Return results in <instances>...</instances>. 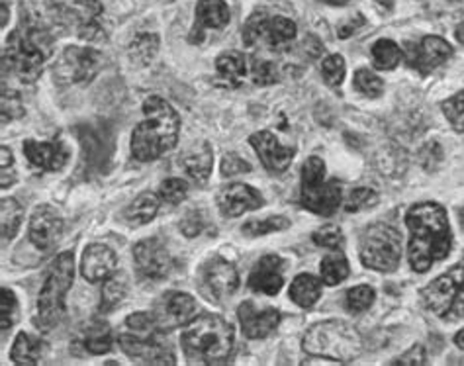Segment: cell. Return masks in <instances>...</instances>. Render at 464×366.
I'll list each match as a JSON object with an SVG mask.
<instances>
[{
    "instance_id": "5b68a950",
    "label": "cell",
    "mask_w": 464,
    "mask_h": 366,
    "mask_svg": "<svg viewBox=\"0 0 464 366\" xmlns=\"http://www.w3.org/2000/svg\"><path fill=\"white\" fill-rule=\"evenodd\" d=\"M302 349L312 357L351 362L362 352V337L347 322L327 320L308 329L302 339Z\"/></svg>"
},
{
    "instance_id": "277c9868",
    "label": "cell",
    "mask_w": 464,
    "mask_h": 366,
    "mask_svg": "<svg viewBox=\"0 0 464 366\" xmlns=\"http://www.w3.org/2000/svg\"><path fill=\"white\" fill-rule=\"evenodd\" d=\"M234 343V327L216 313L194 317L180 335L182 351L192 364H224Z\"/></svg>"
},
{
    "instance_id": "f6af8a7d",
    "label": "cell",
    "mask_w": 464,
    "mask_h": 366,
    "mask_svg": "<svg viewBox=\"0 0 464 366\" xmlns=\"http://www.w3.org/2000/svg\"><path fill=\"white\" fill-rule=\"evenodd\" d=\"M0 312H3V339H6V333L14 327L18 320V302L14 292L8 288H3V300H0Z\"/></svg>"
},
{
    "instance_id": "6f0895ef",
    "label": "cell",
    "mask_w": 464,
    "mask_h": 366,
    "mask_svg": "<svg viewBox=\"0 0 464 366\" xmlns=\"http://www.w3.org/2000/svg\"><path fill=\"white\" fill-rule=\"evenodd\" d=\"M455 345H457L459 349H462V351H464V329H462V332H459V333L455 335Z\"/></svg>"
},
{
    "instance_id": "30bf717a",
    "label": "cell",
    "mask_w": 464,
    "mask_h": 366,
    "mask_svg": "<svg viewBox=\"0 0 464 366\" xmlns=\"http://www.w3.org/2000/svg\"><path fill=\"white\" fill-rule=\"evenodd\" d=\"M104 65V57L92 47L71 45L61 53L53 67V75L59 84H79L92 81Z\"/></svg>"
},
{
    "instance_id": "681fc988",
    "label": "cell",
    "mask_w": 464,
    "mask_h": 366,
    "mask_svg": "<svg viewBox=\"0 0 464 366\" xmlns=\"http://www.w3.org/2000/svg\"><path fill=\"white\" fill-rule=\"evenodd\" d=\"M206 227V216L202 210H192L188 212L185 217H182L180 222V231L185 234L187 237H197L200 236Z\"/></svg>"
},
{
    "instance_id": "f546056e",
    "label": "cell",
    "mask_w": 464,
    "mask_h": 366,
    "mask_svg": "<svg viewBox=\"0 0 464 366\" xmlns=\"http://www.w3.org/2000/svg\"><path fill=\"white\" fill-rule=\"evenodd\" d=\"M44 343L30 333H18L14 345L10 351V359L16 364H38L44 355Z\"/></svg>"
},
{
    "instance_id": "6125c7cd",
    "label": "cell",
    "mask_w": 464,
    "mask_h": 366,
    "mask_svg": "<svg viewBox=\"0 0 464 366\" xmlns=\"http://www.w3.org/2000/svg\"><path fill=\"white\" fill-rule=\"evenodd\" d=\"M165 3H173V0H165Z\"/></svg>"
},
{
    "instance_id": "6da1fadb",
    "label": "cell",
    "mask_w": 464,
    "mask_h": 366,
    "mask_svg": "<svg viewBox=\"0 0 464 366\" xmlns=\"http://www.w3.org/2000/svg\"><path fill=\"white\" fill-rule=\"evenodd\" d=\"M410 229L408 259L415 273H427L430 268L449 257L453 246V234L447 212L437 202L415 204L406 214Z\"/></svg>"
},
{
    "instance_id": "ee69618b",
    "label": "cell",
    "mask_w": 464,
    "mask_h": 366,
    "mask_svg": "<svg viewBox=\"0 0 464 366\" xmlns=\"http://www.w3.org/2000/svg\"><path fill=\"white\" fill-rule=\"evenodd\" d=\"M376 204H378V194L372 188L361 187V188H355L349 194V198L345 202V210L351 212V214L353 212H362V210L374 208Z\"/></svg>"
},
{
    "instance_id": "d6a6232c",
    "label": "cell",
    "mask_w": 464,
    "mask_h": 366,
    "mask_svg": "<svg viewBox=\"0 0 464 366\" xmlns=\"http://www.w3.org/2000/svg\"><path fill=\"white\" fill-rule=\"evenodd\" d=\"M0 217H3V241H10L14 239V236L18 234V229L22 226V217H24V208L22 204L16 198H5L0 202Z\"/></svg>"
},
{
    "instance_id": "91938a15",
    "label": "cell",
    "mask_w": 464,
    "mask_h": 366,
    "mask_svg": "<svg viewBox=\"0 0 464 366\" xmlns=\"http://www.w3.org/2000/svg\"><path fill=\"white\" fill-rule=\"evenodd\" d=\"M378 5H381L384 10H392V6H394V0H376Z\"/></svg>"
},
{
    "instance_id": "cb8c5ba5",
    "label": "cell",
    "mask_w": 464,
    "mask_h": 366,
    "mask_svg": "<svg viewBox=\"0 0 464 366\" xmlns=\"http://www.w3.org/2000/svg\"><path fill=\"white\" fill-rule=\"evenodd\" d=\"M197 20L190 30V43H202L204 30H222L229 24V8L224 0H198Z\"/></svg>"
},
{
    "instance_id": "e575fe53",
    "label": "cell",
    "mask_w": 464,
    "mask_h": 366,
    "mask_svg": "<svg viewBox=\"0 0 464 366\" xmlns=\"http://www.w3.org/2000/svg\"><path fill=\"white\" fill-rule=\"evenodd\" d=\"M320 271H322V280L327 286L341 284L349 276V261L345 259L343 253L327 255L320 265Z\"/></svg>"
},
{
    "instance_id": "d4e9b609",
    "label": "cell",
    "mask_w": 464,
    "mask_h": 366,
    "mask_svg": "<svg viewBox=\"0 0 464 366\" xmlns=\"http://www.w3.org/2000/svg\"><path fill=\"white\" fill-rule=\"evenodd\" d=\"M116 271V253L101 246V243H94L89 246L82 253V263H81V273L89 280V283H101L108 276H112Z\"/></svg>"
},
{
    "instance_id": "7dc6e473",
    "label": "cell",
    "mask_w": 464,
    "mask_h": 366,
    "mask_svg": "<svg viewBox=\"0 0 464 366\" xmlns=\"http://www.w3.org/2000/svg\"><path fill=\"white\" fill-rule=\"evenodd\" d=\"M219 169H222V177L226 178L251 173V165L246 161V159H241L237 153H226Z\"/></svg>"
},
{
    "instance_id": "f35d334b",
    "label": "cell",
    "mask_w": 464,
    "mask_h": 366,
    "mask_svg": "<svg viewBox=\"0 0 464 366\" xmlns=\"http://www.w3.org/2000/svg\"><path fill=\"white\" fill-rule=\"evenodd\" d=\"M374 298H376L374 288L366 286V284H361V286H355V288H351L347 292L345 306H347V310L351 313H362V312H366V310L372 306Z\"/></svg>"
},
{
    "instance_id": "7402d4cb",
    "label": "cell",
    "mask_w": 464,
    "mask_h": 366,
    "mask_svg": "<svg viewBox=\"0 0 464 366\" xmlns=\"http://www.w3.org/2000/svg\"><path fill=\"white\" fill-rule=\"evenodd\" d=\"M237 317L247 339H265L278 327L280 313L275 308H257L251 300L241 302L237 308Z\"/></svg>"
},
{
    "instance_id": "3957f363",
    "label": "cell",
    "mask_w": 464,
    "mask_h": 366,
    "mask_svg": "<svg viewBox=\"0 0 464 366\" xmlns=\"http://www.w3.org/2000/svg\"><path fill=\"white\" fill-rule=\"evenodd\" d=\"M145 120L131 133V153L138 161H155L179 141L180 118L177 110L161 96H150L143 102Z\"/></svg>"
},
{
    "instance_id": "9f6ffc18",
    "label": "cell",
    "mask_w": 464,
    "mask_h": 366,
    "mask_svg": "<svg viewBox=\"0 0 464 366\" xmlns=\"http://www.w3.org/2000/svg\"><path fill=\"white\" fill-rule=\"evenodd\" d=\"M455 38H457V42H459V43H462V45H464V22H460L459 26H457V30H455Z\"/></svg>"
},
{
    "instance_id": "836d02e7",
    "label": "cell",
    "mask_w": 464,
    "mask_h": 366,
    "mask_svg": "<svg viewBox=\"0 0 464 366\" xmlns=\"http://www.w3.org/2000/svg\"><path fill=\"white\" fill-rule=\"evenodd\" d=\"M371 55H372V65L378 71H392L401 61V50L392 40H378L372 45Z\"/></svg>"
},
{
    "instance_id": "7bdbcfd3",
    "label": "cell",
    "mask_w": 464,
    "mask_h": 366,
    "mask_svg": "<svg viewBox=\"0 0 464 366\" xmlns=\"http://www.w3.org/2000/svg\"><path fill=\"white\" fill-rule=\"evenodd\" d=\"M314 243L317 247H324V249H332L337 251L343 247L345 237H343V231L341 227L334 226V224H327L324 227H320L317 231H314Z\"/></svg>"
},
{
    "instance_id": "8992f818",
    "label": "cell",
    "mask_w": 464,
    "mask_h": 366,
    "mask_svg": "<svg viewBox=\"0 0 464 366\" xmlns=\"http://www.w3.org/2000/svg\"><path fill=\"white\" fill-rule=\"evenodd\" d=\"M72 278H75V257H72V253L65 251L53 261L40 292L38 312L34 317V325L40 332L50 333L61 322V317L65 313V296L72 286Z\"/></svg>"
},
{
    "instance_id": "c3c4849f",
    "label": "cell",
    "mask_w": 464,
    "mask_h": 366,
    "mask_svg": "<svg viewBox=\"0 0 464 366\" xmlns=\"http://www.w3.org/2000/svg\"><path fill=\"white\" fill-rule=\"evenodd\" d=\"M20 116H24V104L20 101V96L14 91L8 92V89L5 87L3 89V121L6 124L8 120H16Z\"/></svg>"
},
{
    "instance_id": "8d00e7d4",
    "label": "cell",
    "mask_w": 464,
    "mask_h": 366,
    "mask_svg": "<svg viewBox=\"0 0 464 366\" xmlns=\"http://www.w3.org/2000/svg\"><path fill=\"white\" fill-rule=\"evenodd\" d=\"M290 227V219L285 216H271L266 219H251L246 226L241 227L243 234L247 237H263L266 234H273V231H283Z\"/></svg>"
},
{
    "instance_id": "bcb514c9",
    "label": "cell",
    "mask_w": 464,
    "mask_h": 366,
    "mask_svg": "<svg viewBox=\"0 0 464 366\" xmlns=\"http://www.w3.org/2000/svg\"><path fill=\"white\" fill-rule=\"evenodd\" d=\"M159 194H161V198L167 202V204H180L182 200H187L188 197V187L185 180L180 178H169L165 180L161 188H159Z\"/></svg>"
},
{
    "instance_id": "8fae6325",
    "label": "cell",
    "mask_w": 464,
    "mask_h": 366,
    "mask_svg": "<svg viewBox=\"0 0 464 366\" xmlns=\"http://www.w3.org/2000/svg\"><path fill=\"white\" fill-rule=\"evenodd\" d=\"M296 38V24L285 16H268L266 12H253L243 26V43L253 47L265 40L268 47H283Z\"/></svg>"
},
{
    "instance_id": "11a10c76",
    "label": "cell",
    "mask_w": 464,
    "mask_h": 366,
    "mask_svg": "<svg viewBox=\"0 0 464 366\" xmlns=\"http://www.w3.org/2000/svg\"><path fill=\"white\" fill-rule=\"evenodd\" d=\"M304 47H306L310 57H320L324 52V45L320 40L315 38V35H306V40H304Z\"/></svg>"
},
{
    "instance_id": "4dcf8cb0",
    "label": "cell",
    "mask_w": 464,
    "mask_h": 366,
    "mask_svg": "<svg viewBox=\"0 0 464 366\" xmlns=\"http://www.w3.org/2000/svg\"><path fill=\"white\" fill-rule=\"evenodd\" d=\"M128 276L126 274H112L106 278V283L102 286V298H101V312H112L116 306H120L124 298L128 296Z\"/></svg>"
},
{
    "instance_id": "d6986e66",
    "label": "cell",
    "mask_w": 464,
    "mask_h": 366,
    "mask_svg": "<svg viewBox=\"0 0 464 366\" xmlns=\"http://www.w3.org/2000/svg\"><path fill=\"white\" fill-rule=\"evenodd\" d=\"M218 208L226 217H237L246 212H253L263 208V197L249 185H241V182H234V185H226L218 192Z\"/></svg>"
},
{
    "instance_id": "5bb4252c",
    "label": "cell",
    "mask_w": 464,
    "mask_h": 366,
    "mask_svg": "<svg viewBox=\"0 0 464 366\" xmlns=\"http://www.w3.org/2000/svg\"><path fill=\"white\" fill-rule=\"evenodd\" d=\"M200 288L208 300L222 302L236 294L239 286L237 268L222 257H214L200 268Z\"/></svg>"
},
{
    "instance_id": "60d3db41",
    "label": "cell",
    "mask_w": 464,
    "mask_h": 366,
    "mask_svg": "<svg viewBox=\"0 0 464 366\" xmlns=\"http://www.w3.org/2000/svg\"><path fill=\"white\" fill-rule=\"evenodd\" d=\"M443 114L457 133H464V91L450 96L443 104Z\"/></svg>"
},
{
    "instance_id": "d590c367",
    "label": "cell",
    "mask_w": 464,
    "mask_h": 366,
    "mask_svg": "<svg viewBox=\"0 0 464 366\" xmlns=\"http://www.w3.org/2000/svg\"><path fill=\"white\" fill-rule=\"evenodd\" d=\"M159 50V38L155 34H141L130 45V59L133 63L148 65L150 61L157 55Z\"/></svg>"
},
{
    "instance_id": "680465c9",
    "label": "cell",
    "mask_w": 464,
    "mask_h": 366,
    "mask_svg": "<svg viewBox=\"0 0 464 366\" xmlns=\"http://www.w3.org/2000/svg\"><path fill=\"white\" fill-rule=\"evenodd\" d=\"M320 3H325V5H332V6H345L349 0H320Z\"/></svg>"
},
{
    "instance_id": "ab89813d",
    "label": "cell",
    "mask_w": 464,
    "mask_h": 366,
    "mask_svg": "<svg viewBox=\"0 0 464 366\" xmlns=\"http://www.w3.org/2000/svg\"><path fill=\"white\" fill-rule=\"evenodd\" d=\"M345 72H347V67H345V59L341 55H329L324 59L322 63V75H324V81L329 84V87H341L343 84V79H345Z\"/></svg>"
},
{
    "instance_id": "4fadbf2b",
    "label": "cell",
    "mask_w": 464,
    "mask_h": 366,
    "mask_svg": "<svg viewBox=\"0 0 464 366\" xmlns=\"http://www.w3.org/2000/svg\"><path fill=\"white\" fill-rule=\"evenodd\" d=\"M198 306L197 300H194L190 294H185V292H167V294L161 296L155 303V312H153V320L155 325L161 333L173 332L177 327H185L188 325L194 317H197Z\"/></svg>"
},
{
    "instance_id": "ac0fdd59",
    "label": "cell",
    "mask_w": 464,
    "mask_h": 366,
    "mask_svg": "<svg viewBox=\"0 0 464 366\" xmlns=\"http://www.w3.org/2000/svg\"><path fill=\"white\" fill-rule=\"evenodd\" d=\"M61 234H63V217H61V214L53 206H38L32 214L28 227V236L34 246L40 251H50L55 247Z\"/></svg>"
},
{
    "instance_id": "94428289",
    "label": "cell",
    "mask_w": 464,
    "mask_h": 366,
    "mask_svg": "<svg viewBox=\"0 0 464 366\" xmlns=\"http://www.w3.org/2000/svg\"><path fill=\"white\" fill-rule=\"evenodd\" d=\"M457 214H459V222H460V227L464 229V208H459V210H457Z\"/></svg>"
},
{
    "instance_id": "ba28073f",
    "label": "cell",
    "mask_w": 464,
    "mask_h": 366,
    "mask_svg": "<svg viewBox=\"0 0 464 366\" xmlns=\"http://www.w3.org/2000/svg\"><path fill=\"white\" fill-rule=\"evenodd\" d=\"M343 200L341 185L325 178V163L320 157H308L302 165V188L300 204L317 216H334Z\"/></svg>"
},
{
    "instance_id": "9c48e42d",
    "label": "cell",
    "mask_w": 464,
    "mask_h": 366,
    "mask_svg": "<svg viewBox=\"0 0 464 366\" xmlns=\"http://www.w3.org/2000/svg\"><path fill=\"white\" fill-rule=\"evenodd\" d=\"M361 263L378 273H394L401 259L400 231L390 224H372L361 236Z\"/></svg>"
},
{
    "instance_id": "7a4b0ae2",
    "label": "cell",
    "mask_w": 464,
    "mask_h": 366,
    "mask_svg": "<svg viewBox=\"0 0 464 366\" xmlns=\"http://www.w3.org/2000/svg\"><path fill=\"white\" fill-rule=\"evenodd\" d=\"M55 32L20 20V26L8 35L3 52V69L22 82H34L42 75L44 63L53 55Z\"/></svg>"
},
{
    "instance_id": "74e56055",
    "label": "cell",
    "mask_w": 464,
    "mask_h": 366,
    "mask_svg": "<svg viewBox=\"0 0 464 366\" xmlns=\"http://www.w3.org/2000/svg\"><path fill=\"white\" fill-rule=\"evenodd\" d=\"M353 89L364 96H369V99H378L384 91V81L369 69H359L355 72V77H353Z\"/></svg>"
},
{
    "instance_id": "1f68e13d",
    "label": "cell",
    "mask_w": 464,
    "mask_h": 366,
    "mask_svg": "<svg viewBox=\"0 0 464 366\" xmlns=\"http://www.w3.org/2000/svg\"><path fill=\"white\" fill-rule=\"evenodd\" d=\"M84 349H87L91 355H104L112 349V329L106 322L96 320L92 322L87 332H84Z\"/></svg>"
},
{
    "instance_id": "f5cc1de1",
    "label": "cell",
    "mask_w": 464,
    "mask_h": 366,
    "mask_svg": "<svg viewBox=\"0 0 464 366\" xmlns=\"http://www.w3.org/2000/svg\"><path fill=\"white\" fill-rule=\"evenodd\" d=\"M3 180H0V187L8 188L10 185L16 182V173H14V159H12V153L8 148H3Z\"/></svg>"
},
{
    "instance_id": "816d5d0a",
    "label": "cell",
    "mask_w": 464,
    "mask_h": 366,
    "mask_svg": "<svg viewBox=\"0 0 464 366\" xmlns=\"http://www.w3.org/2000/svg\"><path fill=\"white\" fill-rule=\"evenodd\" d=\"M425 362H427V355H425V349L421 345L411 347L408 352H404V355L392 361V364H401V366H418V364H425Z\"/></svg>"
},
{
    "instance_id": "9a60e30c",
    "label": "cell",
    "mask_w": 464,
    "mask_h": 366,
    "mask_svg": "<svg viewBox=\"0 0 464 366\" xmlns=\"http://www.w3.org/2000/svg\"><path fill=\"white\" fill-rule=\"evenodd\" d=\"M133 261L140 274L148 280H163L173 271V257L157 237L140 241L133 247Z\"/></svg>"
},
{
    "instance_id": "f1b7e54d",
    "label": "cell",
    "mask_w": 464,
    "mask_h": 366,
    "mask_svg": "<svg viewBox=\"0 0 464 366\" xmlns=\"http://www.w3.org/2000/svg\"><path fill=\"white\" fill-rule=\"evenodd\" d=\"M216 71H218L219 79L229 82L231 87H237L241 79L246 77V72H247L246 55L239 52H234V50L224 52L216 59Z\"/></svg>"
},
{
    "instance_id": "484cf974",
    "label": "cell",
    "mask_w": 464,
    "mask_h": 366,
    "mask_svg": "<svg viewBox=\"0 0 464 366\" xmlns=\"http://www.w3.org/2000/svg\"><path fill=\"white\" fill-rule=\"evenodd\" d=\"M179 165L185 169V173L197 182V185L204 187L208 178H210L212 165H214V153H212L210 143L208 141L194 143L192 148H188L180 155Z\"/></svg>"
},
{
    "instance_id": "83f0119b",
    "label": "cell",
    "mask_w": 464,
    "mask_h": 366,
    "mask_svg": "<svg viewBox=\"0 0 464 366\" xmlns=\"http://www.w3.org/2000/svg\"><path fill=\"white\" fill-rule=\"evenodd\" d=\"M322 296V280L314 274H298L292 280L290 300L300 308H314Z\"/></svg>"
},
{
    "instance_id": "52a82bcc",
    "label": "cell",
    "mask_w": 464,
    "mask_h": 366,
    "mask_svg": "<svg viewBox=\"0 0 464 366\" xmlns=\"http://www.w3.org/2000/svg\"><path fill=\"white\" fill-rule=\"evenodd\" d=\"M425 308L443 322L464 320V259L421 290Z\"/></svg>"
},
{
    "instance_id": "db71d44e",
    "label": "cell",
    "mask_w": 464,
    "mask_h": 366,
    "mask_svg": "<svg viewBox=\"0 0 464 366\" xmlns=\"http://www.w3.org/2000/svg\"><path fill=\"white\" fill-rule=\"evenodd\" d=\"M366 24V20H364V16L362 14H357L355 18H351L347 24H343V26L339 28V32H337V35L341 40H347V38H351L353 34H355L359 28H362Z\"/></svg>"
},
{
    "instance_id": "b9f144b4",
    "label": "cell",
    "mask_w": 464,
    "mask_h": 366,
    "mask_svg": "<svg viewBox=\"0 0 464 366\" xmlns=\"http://www.w3.org/2000/svg\"><path fill=\"white\" fill-rule=\"evenodd\" d=\"M280 81V72L275 61L255 57L253 59V82L259 84V87H268V84H275Z\"/></svg>"
},
{
    "instance_id": "7c38bea8",
    "label": "cell",
    "mask_w": 464,
    "mask_h": 366,
    "mask_svg": "<svg viewBox=\"0 0 464 366\" xmlns=\"http://www.w3.org/2000/svg\"><path fill=\"white\" fill-rule=\"evenodd\" d=\"M159 329L148 333H121L118 343L126 355L140 364H175L177 357L173 349L159 337Z\"/></svg>"
},
{
    "instance_id": "e0dca14e",
    "label": "cell",
    "mask_w": 464,
    "mask_h": 366,
    "mask_svg": "<svg viewBox=\"0 0 464 366\" xmlns=\"http://www.w3.org/2000/svg\"><path fill=\"white\" fill-rule=\"evenodd\" d=\"M251 148L257 151L263 167L268 170L271 175H283L285 170L290 167L292 159L296 155L295 148H288V145H283L275 133L271 131H257L249 138Z\"/></svg>"
},
{
    "instance_id": "2e32d148",
    "label": "cell",
    "mask_w": 464,
    "mask_h": 366,
    "mask_svg": "<svg viewBox=\"0 0 464 366\" xmlns=\"http://www.w3.org/2000/svg\"><path fill=\"white\" fill-rule=\"evenodd\" d=\"M453 55V47L439 35H425L420 43H408L406 45V61L408 65L421 75L441 67L445 61Z\"/></svg>"
},
{
    "instance_id": "4316f807",
    "label": "cell",
    "mask_w": 464,
    "mask_h": 366,
    "mask_svg": "<svg viewBox=\"0 0 464 366\" xmlns=\"http://www.w3.org/2000/svg\"><path fill=\"white\" fill-rule=\"evenodd\" d=\"M159 206H161V202H159L157 194H153V192L140 194V197L133 200L124 212L126 224L131 227H141L145 224H150L151 219L157 216Z\"/></svg>"
},
{
    "instance_id": "ffe728a7",
    "label": "cell",
    "mask_w": 464,
    "mask_h": 366,
    "mask_svg": "<svg viewBox=\"0 0 464 366\" xmlns=\"http://www.w3.org/2000/svg\"><path fill=\"white\" fill-rule=\"evenodd\" d=\"M104 8L99 0H75L72 10H69V20L77 30V35L87 42L106 40V32L102 28Z\"/></svg>"
},
{
    "instance_id": "44dd1931",
    "label": "cell",
    "mask_w": 464,
    "mask_h": 366,
    "mask_svg": "<svg viewBox=\"0 0 464 366\" xmlns=\"http://www.w3.org/2000/svg\"><path fill=\"white\" fill-rule=\"evenodd\" d=\"M247 286L259 294L276 296L285 286V261L278 255H265L255 263Z\"/></svg>"
},
{
    "instance_id": "603a6c76",
    "label": "cell",
    "mask_w": 464,
    "mask_h": 366,
    "mask_svg": "<svg viewBox=\"0 0 464 366\" xmlns=\"http://www.w3.org/2000/svg\"><path fill=\"white\" fill-rule=\"evenodd\" d=\"M24 155L28 157L30 165L40 170H50V173H57L69 161V149L61 140H52L45 143L34 140L24 141Z\"/></svg>"
},
{
    "instance_id": "f907efd6",
    "label": "cell",
    "mask_w": 464,
    "mask_h": 366,
    "mask_svg": "<svg viewBox=\"0 0 464 366\" xmlns=\"http://www.w3.org/2000/svg\"><path fill=\"white\" fill-rule=\"evenodd\" d=\"M126 327L131 329L133 333H148V332H155L157 329L153 313H148V312L131 313L126 320Z\"/></svg>"
}]
</instances>
